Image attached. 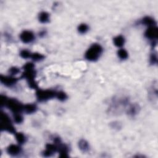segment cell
Masks as SVG:
<instances>
[{"mask_svg":"<svg viewBox=\"0 0 158 158\" xmlns=\"http://www.w3.org/2000/svg\"><path fill=\"white\" fill-rule=\"evenodd\" d=\"M130 100L127 97H114L111 99L109 105V113L113 115L120 114L123 111H126L129 105Z\"/></svg>","mask_w":158,"mask_h":158,"instance_id":"cell-1","label":"cell"},{"mask_svg":"<svg viewBox=\"0 0 158 158\" xmlns=\"http://www.w3.org/2000/svg\"><path fill=\"white\" fill-rule=\"evenodd\" d=\"M140 23L142 25H144L148 27H151V26H156V22L155 20L150 17V16H146L143 17L140 22Z\"/></svg>","mask_w":158,"mask_h":158,"instance_id":"cell-13","label":"cell"},{"mask_svg":"<svg viewBox=\"0 0 158 158\" xmlns=\"http://www.w3.org/2000/svg\"><path fill=\"white\" fill-rule=\"evenodd\" d=\"M22 151L21 148L19 145L11 144L7 148V153L13 156H16L19 154Z\"/></svg>","mask_w":158,"mask_h":158,"instance_id":"cell-12","label":"cell"},{"mask_svg":"<svg viewBox=\"0 0 158 158\" xmlns=\"http://www.w3.org/2000/svg\"><path fill=\"white\" fill-rule=\"evenodd\" d=\"M144 37L150 40L151 42V46L153 49L157 46L158 38V29L156 26L148 27L144 32Z\"/></svg>","mask_w":158,"mask_h":158,"instance_id":"cell-7","label":"cell"},{"mask_svg":"<svg viewBox=\"0 0 158 158\" xmlns=\"http://www.w3.org/2000/svg\"><path fill=\"white\" fill-rule=\"evenodd\" d=\"M37 108L36 105L33 104H27L24 105V111L27 114H32L33 112H36Z\"/></svg>","mask_w":158,"mask_h":158,"instance_id":"cell-16","label":"cell"},{"mask_svg":"<svg viewBox=\"0 0 158 158\" xmlns=\"http://www.w3.org/2000/svg\"><path fill=\"white\" fill-rule=\"evenodd\" d=\"M88 29L89 27L87 24H82L78 27V31L79 33L84 34V33H85L88 30Z\"/></svg>","mask_w":158,"mask_h":158,"instance_id":"cell-22","label":"cell"},{"mask_svg":"<svg viewBox=\"0 0 158 158\" xmlns=\"http://www.w3.org/2000/svg\"><path fill=\"white\" fill-rule=\"evenodd\" d=\"M44 34H45V32H44V31L41 32L40 33V36H44Z\"/></svg>","mask_w":158,"mask_h":158,"instance_id":"cell-28","label":"cell"},{"mask_svg":"<svg viewBox=\"0 0 158 158\" xmlns=\"http://www.w3.org/2000/svg\"><path fill=\"white\" fill-rule=\"evenodd\" d=\"M103 51L102 47L99 44H93L85 54V58L90 61H97Z\"/></svg>","mask_w":158,"mask_h":158,"instance_id":"cell-4","label":"cell"},{"mask_svg":"<svg viewBox=\"0 0 158 158\" xmlns=\"http://www.w3.org/2000/svg\"><path fill=\"white\" fill-rule=\"evenodd\" d=\"M2 105L5 106L13 112V114H21L24 111V105L14 98H8L6 96H1Z\"/></svg>","mask_w":158,"mask_h":158,"instance_id":"cell-3","label":"cell"},{"mask_svg":"<svg viewBox=\"0 0 158 158\" xmlns=\"http://www.w3.org/2000/svg\"><path fill=\"white\" fill-rule=\"evenodd\" d=\"M56 98L61 101H64L67 98V96L64 92H57Z\"/></svg>","mask_w":158,"mask_h":158,"instance_id":"cell-24","label":"cell"},{"mask_svg":"<svg viewBox=\"0 0 158 158\" xmlns=\"http://www.w3.org/2000/svg\"><path fill=\"white\" fill-rule=\"evenodd\" d=\"M20 56L22 58L24 59H29V58H31V56H32V53H30L29 51L26 50H24L20 51Z\"/></svg>","mask_w":158,"mask_h":158,"instance_id":"cell-21","label":"cell"},{"mask_svg":"<svg viewBox=\"0 0 158 158\" xmlns=\"http://www.w3.org/2000/svg\"><path fill=\"white\" fill-rule=\"evenodd\" d=\"M38 19H39V21L41 22V23L45 24L49 21L50 15L48 13L45 12V11H43V12L40 13Z\"/></svg>","mask_w":158,"mask_h":158,"instance_id":"cell-17","label":"cell"},{"mask_svg":"<svg viewBox=\"0 0 158 158\" xmlns=\"http://www.w3.org/2000/svg\"><path fill=\"white\" fill-rule=\"evenodd\" d=\"M150 61L151 64L152 65H156L157 63V53L156 52H154L151 53V56H150Z\"/></svg>","mask_w":158,"mask_h":158,"instance_id":"cell-23","label":"cell"},{"mask_svg":"<svg viewBox=\"0 0 158 158\" xmlns=\"http://www.w3.org/2000/svg\"><path fill=\"white\" fill-rule=\"evenodd\" d=\"M113 42L116 47L120 48L125 43V38L122 35H118L113 39Z\"/></svg>","mask_w":158,"mask_h":158,"instance_id":"cell-15","label":"cell"},{"mask_svg":"<svg viewBox=\"0 0 158 158\" xmlns=\"http://www.w3.org/2000/svg\"><path fill=\"white\" fill-rule=\"evenodd\" d=\"M0 81L1 82L4 84L6 87H11L14 85H15L18 79L15 77H9V76H4V75H1L0 76Z\"/></svg>","mask_w":158,"mask_h":158,"instance_id":"cell-10","label":"cell"},{"mask_svg":"<svg viewBox=\"0 0 158 158\" xmlns=\"http://www.w3.org/2000/svg\"><path fill=\"white\" fill-rule=\"evenodd\" d=\"M44 58V55L42 54L38 53H32L31 56V59L35 61H40L43 60Z\"/></svg>","mask_w":158,"mask_h":158,"instance_id":"cell-20","label":"cell"},{"mask_svg":"<svg viewBox=\"0 0 158 158\" xmlns=\"http://www.w3.org/2000/svg\"><path fill=\"white\" fill-rule=\"evenodd\" d=\"M14 121L17 123H21L22 122H23V117H22L21 114H14Z\"/></svg>","mask_w":158,"mask_h":158,"instance_id":"cell-25","label":"cell"},{"mask_svg":"<svg viewBox=\"0 0 158 158\" xmlns=\"http://www.w3.org/2000/svg\"><path fill=\"white\" fill-rule=\"evenodd\" d=\"M16 139L19 144H22L26 142V137L25 135L21 132H16L15 133Z\"/></svg>","mask_w":158,"mask_h":158,"instance_id":"cell-18","label":"cell"},{"mask_svg":"<svg viewBox=\"0 0 158 158\" xmlns=\"http://www.w3.org/2000/svg\"><path fill=\"white\" fill-rule=\"evenodd\" d=\"M1 129L2 130L7 131L9 133L15 134L16 133V129L13 126L12 122H11V119L6 113L5 112H2L1 114Z\"/></svg>","mask_w":158,"mask_h":158,"instance_id":"cell-5","label":"cell"},{"mask_svg":"<svg viewBox=\"0 0 158 158\" xmlns=\"http://www.w3.org/2000/svg\"><path fill=\"white\" fill-rule=\"evenodd\" d=\"M78 144L79 149H80L82 152L86 153L89 151L90 145L85 140H84V139L78 141Z\"/></svg>","mask_w":158,"mask_h":158,"instance_id":"cell-14","label":"cell"},{"mask_svg":"<svg viewBox=\"0 0 158 158\" xmlns=\"http://www.w3.org/2000/svg\"><path fill=\"white\" fill-rule=\"evenodd\" d=\"M24 72L22 73V77L26 78L29 87L33 89H38V85L35 81L36 72L35 70V65L33 63L29 62L23 66Z\"/></svg>","mask_w":158,"mask_h":158,"instance_id":"cell-2","label":"cell"},{"mask_svg":"<svg viewBox=\"0 0 158 158\" xmlns=\"http://www.w3.org/2000/svg\"><path fill=\"white\" fill-rule=\"evenodd\" d=\"M20 38L23 43H29L34 40L35 36L32 32L29 30H24L20 33Z\"/></svg>","mask_w":158,"mask_h":158,"instance_id":"cell-8","label":"cell"},{"mask_svg":"<svg viewBox=\"0 0 158 158\" xmlns=\"http://www.w3.org/2000/svg\"><path fill=\"white\" fill-rule=\"evenodd\" d=\"M140 111V106L137 103H130L126 110V113L127 115L131 117L136 116Z\"/></svg>","mask_w":158,"mask_h":158,"instance_id":"cell-11","label":"cell"},{"mask_svg":"<svg viewBox=\"0 0 158 158\" xmlns=\"http://www.w3.org/2000/svg\"><path fill=\"white\" fill-rule=\"evenodd\" d=\"M57 92L52 90H41L37 89L36 92V96L37 100L40 102L46 101L53 98H56Z\"/></svg>","mask_w":158,"mask_h":158,"instance_id":"cell-6","label":"cell"},{"mask_svg":"<svg viewBox=\"0 0 158 158\" xmlns=\"http://www.w3.org/2000/svg\"><path fill=\"white\" fill-rule=\"evenodd\" d=\"M111 126L114 128V129H120V123L119 122H112V123H111Z\"/></svg>","mask_w":158,"mask_h":158,"instance_id":"cell-27","label":"cell"},{"mask_svg":"<svg viewBox=\"0 0 158 158\" xmlns=\"http://www.w3.org/2000/svg\"><path fill=\"white\" fill-rule=\"evenodd\" d=\"M9 73L11 74V75H16V74H17L18 73H19V72H20V70L18 69V68H17V67H12V68H11L10 69H9Z\"/></svg>","mask_w":158,"mask_h":158,"instance_id":"cell-26","label":"cell"},{"mask_svg":"<svg viewBox=\"0 0 158 158\" xmlns=\"http://www.w3.org/2000/svg\"><path fill=\"white\" fill-rule=\"evenodd\" d=\"M117 55L119 56V58L122 60H125L127 59L129 56V54L127 51L124 49H120L117 52Z\"/></svg>","mask_w":158,"mask_h":158,"instance_id":"cell-19","label":"cell"},{"mask_svg":"<svg viewBox=\"0 0 158 158\" xmlns=\"http://www.w3.org/2000/svg\"><path fill=\"white\" fill-rule=\"evenodd\" d=\"M57 151H58V148L56 144H47L46 145V150L42 154L44 157H51Z\"/></svg>","mask_w":158,"mask_h":158,"instance_id":"cell-9","label":"cell"}]
</instances>
